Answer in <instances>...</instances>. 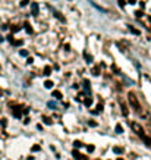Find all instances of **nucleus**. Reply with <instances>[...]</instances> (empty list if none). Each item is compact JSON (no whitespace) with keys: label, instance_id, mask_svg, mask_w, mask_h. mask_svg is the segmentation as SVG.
<instances>
[{"label":"nucleus","instance_id":"obj_21","mask_svg":"<svg viewBox=\"0 0 151 160\" xmlns=\"http://www.w3.org/2000/svg\"><path fill=\"white\" fill-rule=\"evenodd\" d=\"M54 15H56V16H57V18H59V19H60V21H62V22H63V21H65V18H63V16H62V15H60V13H59V12H54Z\"/></svg>","mask_w":151,"mask_h":160},{"label":"nucleus","instance_id":"obj_18","mask_svg":"<svg viewBox=\"0 0 151 160\" xmlns=\"http://www.w3.org/2000/svg\"><path fill=\"white\" fill-rule=\"evenodd\" d=\"M73 146H75V148H79V147H82V143L81 141H73Z\"/></svg>","mask_w":151,"mask_h":160},{"label":"nucleus","instance_id":"obj_33","mask_svg":"<svg viewBox=\"0 0 151 160\" xmlns=\"http://www.w3.org/2000/svg\"><path fill=\"white\" fill-rule=\"evenodd\" d=\"M93 74H94V75H98V69H97V68H94V69H93Z\"/></svg>","mask_w":151,"mask_h":160},{"label":"nucleus","instance_id":"obj_4","mask_svg":"<svg viewBox=\"0 0 151 160\" xmlns=\"http://www.w3.org/2000/svg\"><path fill=\"white\" fill-rule=\"evenodd\" d=\"M84 90H85V94H90V81L88 79H84Z\"/></svg>","mask_w":151,"mask_h":160},{"label":"nucleus","instance_id":"obj_32","mask_svg":"<svg viewBox=\"0 0 151 160\" xmlns=\"http://www.w3.org/2000/svg\"><path fill=\"white\" fill-rule=\"evenodd\" d=\"M128 3H129V5H135L137 0H128Z\"/></svg>","mask_w":151,"mask_h":160},{"label":"nucleus","instance_id":"obj_38","mask_svg":"<svg viewBox=\"0 0 151 160\" xmlns=\"http://www.w3.org/2000/svg\"><path fill=\"white\" fill-rule=\"evenodd\" d=\"M97 160H100V159H97Z\"/></svg>","mask_w":151,"mask_h":160},{"label":"nucleus","instance_id":"obj_16","mask_svg":"<svg viewBox=\"0 0 151 160\" xmlns=\"http://www.w3.org/2000/svg\"><path fill=\"white\" fill-rule=\"evenodd\" d=\"M44 87H46V88H53V82H51V81H46V82H44Z\"/></svg>","mask_w":151,"mask_h":160},{"label":"nucleus","instance_id":"obj_12","mask_svg":"<svg viewBox=\"0 0 151 160\" xmlns=\"http://www.w3.org/2000/svg\"><path fill=\"white\" fill-rule=\"evenodd\" d=\"M50 74H51V68H50V66H46V68H44V75L49 77Z\"/></svg>","mask_w":151,"mask_h":160},{"label":"nucleus","instance_id":"obj_31","mask_svg":"<svg viewBox=\"0 0 151 160\" xmlns=\"http://www.w3.org/2000/svg\"><path fill=\"white\" fill-rule=\"evenodd\" d=\"M88 125H90V126H97V122H93V121H90V122H88Z\"/></svg>","mask_w":151,"mask_h":160},{"label":"nucleus","instance_id":"obj_35","mask_svg":"<svg viewBox=\"0 0 151 160\" xmlns=\"http://www.w3.org/2000/svg\"><path fill=\"white\" fill-rule=\"evenodd\" d=\"M139 6H141V8L144 9V8H145V3H144V2H139Z\"/></svg>","mask_w":151,"mask_h":160},{"label":"nucleus","instance_id":"obj_13","mask_svg":"<svg viewBox=\"0 0 151 160\" xmlns=\"http://www.w3.org/2000/svg\"><path fill=\"white\" fill-rule=\"evenodd\" d=\"M84 104L87 106V107H90V106L93 104V100H91L90 97H88V99H85V100H84Z\"/></svg>","mask_w":151,"mask_h":160},{"label":"nucleus","instance_id":"obj_26","mask_svg":"<svg viewBox=\"0 0 151 160\" xmlns=\"http://www.w3.org/2000/svg\"><path fill=\"white\" fill-rule=\"evenodd\" d=\"M12 44H13V46H22V41H21V40H19V41H13Z\"/></svg>","mask_w":151,"mask_h":160},{"label":"nucleus","instance_id":"obj_17","mask_svg":"<svg viewBox=\"0 0 151 160\" xmlns=\"http://www.w3.org/2000/svg\"><path fill=\"white\" fill-rule=\"evenodd\" d=\"M129 30H131V32H132V34H137V35H139V31H138V30H135L134 27H131V25H129Z\"/></svg>","mask_w":151,"mask_h":160},{"label":"nucleus","instance_id":"obj_9","mask_svg":"<svg viewBox=\"0 0 151 160\" xmlns=\"http://www.w3.org/2000/svg\"><path fill=\"white\" fill-rule=\"evenodd\" d=\"M53 97H54V99H57V100H60V99H62V93L56 90V91H53Z\"/></svg>","mask_w":151,"mask_h":160},{"label":"nucleus","instance_id":"obj_14","mask_svg":"<svg viewBox=\"0 0 151 160\" xmlns=\"http://www.w3.org/2000/svg\"><path fill=\"white\" fill-rule=\"evenodd\" d=\"M115 131H116L117 134H122V132H123V128H122V125H120V123H117V125H116V128H115Z\"/></svg>","mask_w":151,"mask_h":160},{"label":"nucleus","instance_id":"obj_24","mask_svg":"<svg viewBox=\"0 0 151 160\" xmlns=\"http://www.w3.org/2000/svg\"><path fill=\"white\" fill-rule=\"evenodd\" d=\"M19 30H21V27H12V32H13V34H15V32H18Z\"/></svg>","mask_w":151,"mask_h":160},{"label":"nucleus","instance_id":"obj_36","mask_svg":"<svg viewBox=\"0 0 151 160\" xmlns=\"http://www.w3.org/2000/svg\"><path fill=\"white\" fill-rule=\"evenodd\" d=\"M117 160H123V159H122V157H119V159H117Z\"/></svg>","mask_w":151,"mask_h":160},{"label":"nucleus","instance_id":"obj_19","mask_svg":"<svg viewBox=\"0 0 151 160\" xmlns=\"http://www.w3.org/2000/svg\"><path fill=\"white\" fill-rule=\"evenodd\" d=\"M40 150H41L40 146H32V148H31V151H34V153H35V151H40Z\"/></svg>","mask_w":151,"mask_h":160},{"label":"nucleus","instance_id":"obj_11","mask_svg":"<svg viewBox=\"0 0 151 160\" xmlns=\"http://www.w3.org/2000/svg\"><path fill=\"white\" fill-rule=\"evenodd\" d=\"M24 27H25V31H27L28 34H32V28H31V25L28 24V22H25V25H24Z\"/></svg>","mask_w":151,"mask_h":160},{"label":"nucleus","instance_id":"obj_2","mask_svg":"<svg viewBox=\"0 0 151 160\" xmlns=\"http://www.w3.org/2000/svg\"><path fill=\"white\" fill-rule=\"evenodd\" d=\"M132 129L141 137V138H144L145 137V134H144V129L141 128V125H138V123H132Z\"/></svg>","mask_w":151,"mask_h":160},{"label":"nucleus","instance_id":"obj_7","mask_svg":"<svg viewBox=\"0 0 151 160\" xmlns=\"http://www.w3.org/2000/svg\"><path fill=\"white\" fill-rule=\"evenodd\" d=\"M84 57H85V60H87V63H93V60H94V57L91 54H88V53H84Z\"/></svg>","mask_w":151,"mask_h":160},{"label":"nucleus","instance_id":"obj_5","mask_svg":"<svg viewBox=\"0 0 151 160\" xmlns=\"http://www.w3.org/2000/svg\"><path fill=\"white\" fill-rule=\"evenodd\" d=\"M13 116L15 118H21V116H22V110H21L19 107H15L13 109Z\"/></svg>","mask_w":151,"mask_h":160},{"label":"nucleus","instance_id":"obj_10","mask_svg":"<svg viewBox=\"0 0 151 160\" xmlns=\"http://www.w3.org/2000/svg\"><path fill=\"white\" fill-rule=\"evenodd\" d=\"M43 122H44L46 125H51V123H53V121H51L50 118H47V116H43Z\"/></svg>","mask_w":151,"mask_h":160},{"label":"nucleus","instance_id":"obj_8","mask_svg":"<svg viewBox=\"0 0 151 160\" xmlns=\"http://www.w3.org/2000/svg\"><path fill=\"white\" fill-rule=\"evenodd\" d=\"M113 153H116V154H123V153H125V150H123V148H120V147H113Z\"/></svg>","mask_w":151,"mask_h":160},{"label":"nucleus","instance_id":"obj_6","mask_svg":"<svg viewBox=\"0 0 151 160\" xmlns=\"http://www.w3.org/2000/svg\"><path fill=\"white\" fill-rule=\"evenodd\" d=\"M72 154H73V159H75V160H85V157H82V154H81V153H78L76 150H73V153H72Z\"/></svg>","mask_w":151,"mask_h":160},{"label":"nucleus","instance_id":"obj_15","mask_svg":"<svg viewBox=\"0 0 151 160\" xmlns=\"http://www.w3.org/2000/svg\"><path fill=\"white\" fill-rule=\"evenodd\" d=\"M122 113H123L125 116H128V115H129V112H128V109H126V106H125V104H122Z\"/></svg>","mask_w":151,"mask_h":160},{"label":"nucleus","instance_id":"obj_27","mask_svg":"<svg viewBox=\"0 0 151 160\" xmlns=\"http://www.w3.org/2000/svg\"><path fill=\"white\" fill-rule=\"evenodd\" d=\"M30 2H28V0H22V2H21V6H27Z\"/></svg>","mask_w":151,"mask_h":160},{"label":"nucleus","instance_id":"obj_1","mask_svg":"<svg viewBox=\"0 0 151 160\" xmlns=\"http://www.w3.org/2000/svg\"><path fill=\"white\" fill-rule=\"evenodd\" d=\"M129 101H131V104H132V107H134L135 110H139V109H141V107H139V103H138V100H137V97H135L134 93H129Z\"/></svg>","mask_w":151,"mask_h":160},{"label":"nucleus","instance_id":"obj_37","mask_svg":"<svg viewBox=\"0 0 151 160\" xmlns=\"http://www.w3.org/2000/svg\"><path fill=\"white\" fill-rule=\"evenodd\" d=\"M0 94H2V91H0Z\"/></svg>","mask_w":151,"mask_h":160},{"label":"nucleus","instance_id":"obj_23","mask_svg":"<svg viewBox=\"0 0 151 160\" xmlns=\"http://www.w3.org/2000/svg\"><path fill=\"white\" fill-rule=\"evenodd\" d=\"M117 2H119V6H120V8H123V6H125V3H126V0H117Z\"/></svg>","mask_w":151,"mask_h":160},{"label":"nucleus","instance_id":"obj_29","mask_svg":"<svg viewBox=\"0 0 151 160\" xmlns=\"http://www.w3.org/2000/svg\"><path fill=\"white\" fill-rule=\"evenodd\" d=\"M6 38H8V41H10V43H13V35H8Z\"/></svg>","mask_w":151,"mask_h":160},{"label":"nucleus","instance_id":"obj_28","mask_svg":"<svg viewBox=\"0 0 151 160\" xmlns=\"http://www.w3.org/2000/svg\"><path fill=\"white\" fill-rule=\"evenodd\" d=\"M135 16H137V18H141V16H142V12H141V10L135 12Z\"/></svg>","mask_w":151,"mask_h":160},{"label":"nucleus","instance_id":"obj_34","mask_svg":"<svg viewBox=\"0 0 151 160\" xmlns=\"http://www.w3.org/2000/svg\"><path fill=\"white\" fill-rule=\"evenodd\" d=\"M49 106H50V107H54V109H56V104H54L53 101H50V103H49Z\"/></svg>","mask_w":151,"mask_h":160},{"label":"nucleus","instance_id":"obj_20","mask_svg":"<svg viewBox=\"0 0 151 160\" xmlns=\"http://www.w3.org/2000/svg\"><path fill=\"white\" fill-rule=\"evenodd\" d=\"M19 54H21V56H24V57H27V56H28V52H27V50H21Z\"/></svg>","mask_w":151,"mask_h":160},{"label":"nucleus","instance_id":"obj_3","mask_svg":"<svg viewBox=\"0 0 151 160\" xmlns=\"http://www.w3.org/2000/svg\"><path fill=\"white\" fill-rule=\"evenodd\" d=\"M31 13H32L34 16H37V15L40 13V6H38V3H35V2L31 3Z\"/></svg>","mask_w":151,"mask_h":160},{"label":"nucleus","instance_id":"obj_22","mask_svg":"<svg viewBox=\"0 0 151 160\" xmlns=\"http://www.w3.org/2000/svg\"><path fill=\"white\" fill-rule=\"evenodd\" d=\"M101 110H103V104H101V103H100V104H98V106H97V110H95V113H100V112H101Z\"/></svg>","mask_w":151,"mask_h":160},{"label":"nucleus","instance_id":"obj_25","mask_svg":"<svg viewBox=\"0 0 151 160\" xmlns=\"http://www.w3.org/2000/svg\"><path fill=\"white\" fill-rule=\"evenodd\" d=\"M87 150H88V153H93V151H94V146H88Z\"/></svg>","mask_w":151,"mask_h":160},{"label":"nucleus","instance_id":"obj_30","mask_svg":"<svg viewBox=\"0 0 151 160\" xmlns=\"http://www.w3.org/2000/svg\"><path fill=\"white\" fill-rule=\"evenodd\" d=\"M32 62H34V59H32V57H28V59H27V63H28V65H31Z\"/></svg>","mask_w":151,"mask_h":160}]
</instances>
